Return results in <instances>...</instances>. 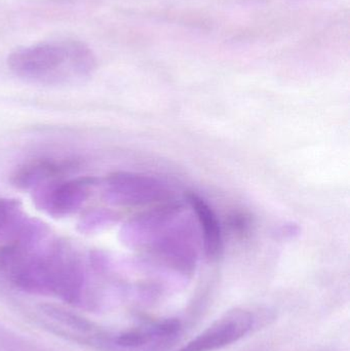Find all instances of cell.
I'll return each instance as SVG.
<instances>
[{"instance_id":"cell-1","label":"cell","mask_w":350,"mask_h":351,"mask_svg":"<svg viewBox=\"0 0 350 351\" xmlns=\"http://www.w3.org/2000/svg\"><path fill=\"white\" fill-rule=\"evenodd\" d=\"M36 245L10 241L0 247V270L23 290L49 292L74 300L82 285L77 260L61 245L34 250Z\"/></svg>"},{"instance_id":"cell-2","label":"cell","mask_w":350,"mask_h":351,"mask_svg":"<svg viewBox=\"0 0 350 351\" xmlns=\"http://www.w3.org/2000/svg\"><path fill=\"white\" fill-rule=\"evenodd\" d=\"M8 65L28 82L61 84L90 77L96 70L97 60L82 41L64 40L16 49L8 56Z\"/></svg>"},{"instance_id":"cell-3","label":"cell","mask_w":350,"mask_h":351,"mask_svg":"<svg viewBox=\"0 0 350 351\" xmlns=\"http://www.w3.org/2000/svg\"><path fill=\"white\" fill-rule=\"evenodd\" d=\"M96 184V178L92 177L55 180L33 190V202L49 216L63 218L84 206Z\"/></svg>"},{"instance_id":"cell-4","label":"cell","mask_w":350,"mask_h":351,"mask_svg":"<svg viewBox=\"0 0 350 351\" xmlns=\"http://www.w3.org/2000/svg\"><path fill=\"white\" fill-rule=\"evenodd\" d=\"M256 319L248 309L234 308L227 311L205 328L197 337L176 351H216L236 343L248 335Z\"/></svg>"},{"instance_id":"cell-5","label":"cell","mask_w":350,"mask_h":351,"mask_svg":"<svg viewBox=\"0 0 350 351\" xmlns=\"http://www.w3.org/2000/svg\"><path fill=\"white\" fill-rule=\"evenodd\" d=\"M151 183L145 178L127 173L108 176L103 183V196L113 204H139L148 200Z\"/></svg>"},{"instance_id":"cell-6","label":"cell","mask_w":350,"mask_h":351,"mask_svg":"<svg viewBox=\"0 0 350 351\" xmlns=\"http://www.w3.org/2000/svg\"><path fill=\"white\" fill-rule=\"evenodd\" d=\"M68 169L69 166L64 162L53 160H35L16 170L12 176V182L18 189L33 191L45 184L61 179L62 175Z\"/></svg>"},{"instance_id":"cell-7","label":"cell","mask_w":350,"mask_h":351,"mask_svg":"<svg viewBox=\"0 0 350 351\" xmlns=\"http://www.w3.org/2000/svg\"><path fill=\"white\" fill-rule=\"evenodd\" d=\"M188 200L201 224L207 255L210 258L219 257L223 249V245H222L221 229L215 213L210 208L209 204L197 194H189Z\"/></svg>"},{"instance_id":"cell-8","label":"cell","mask_w":350,"mask_h":351,"mask_svg":"<svg viewBox=\"0 0 350 351\" xmlns=\"http://www.w3.org/2000/svg\"><path fill=\"white\" fill-rule=\"evenodd\" d=\"M25 219L20 202L10 198H0V237H8L10 241Z\"/></svg>"},{"instance_id":"cell-9","label":"cell","mask_w":350,"mask_h":351,"mask_svg":"<svg viewBox=\"0 0 350 351\" xmlns=\"http://www.w3.org/2000/svg\"><path fill=\"white\" fill-rule=\"evenodd\" d=\"M114 218V215L109 210H90L80 219L78 222V230L82 233L96 232L111 224Z\"/></svg>"}]
</instances>
